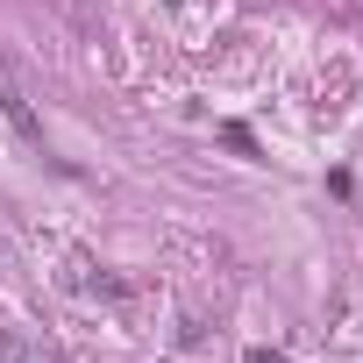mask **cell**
Listing matches in <instances>:
<instances>
[{"instance_id": "obj_1", "label": "cell", "mask_w": 363, "mask_h": 363, "mask_svg": "<svg viewBox=\"0 0 363 363\" xmlns=\"http://www.w3.org/2000/svg\"><path fill=\"white\" fill-rule=\"evenodd\" d=\"M0 114H8V128H15L29 150H43V128H36V114H29V93H22V79L8 72V57H0Z\"/></svg>"}, {"instance_id": "obj_2", "label": "cell", "mask_w": 363, "mask_h": 363, "mask_svg": "<svg viewBox=\"0 0 363 363\" xmlns=\"http://www.w3.org/2000/svg\"><path fill=\"white\" fill-rule=\"evenodd\" d=\"M0 363H65V349L29 328H0Z\"/></svg>"}, {"instance_id": "obj_3", "label": "cell", "mask_w": 363, "mask_h": 363, "mask_svg": "<svg viewBox=\"0 0 363 363\" xmlns=\"http://www.w3.org/2000/svg\"><path fill=\"white\" fill-rule=\"evenodd\" d=\"M72 292H86V299H121V278H107V271H93V257H72V278H65Z\"/></svg>"}, {"instance_id": "obj_4", "label": "cell", "mask_w": 363, "mask_h": 363, "mask_svg": "<svg viewBox=\"0 0 363 363\" xmlns=\"http://www.w3.org/2000/svg\"><path fill=\"white\" fill-rule=\"evenodd\" d=\"M250 363H278V356H271V349H250Z\"/></svg>"}, {"instance_id": "obj_5", "label": "cell", "mask_w": 363, "mask_h": 363, "mask_svg": "<svg viewBox=\"0 0 363 363\" xmlns=\"http://www.w3.org/2000/svg\"><path fill=\"white\" fill-rule=\"evenodd\" d=\"M0 264H8V235H0Z\"/></svg>"}]
</instances>
